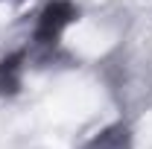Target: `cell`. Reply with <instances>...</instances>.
<instances>
[{"instance_id": "1", "label": "cell", "mask_w": 152, "mask_h": 149, "mask_svg": "<svg viewBox=\"0 0 152 149\" xmlns=\"http://www.w3.org/2000/svg\"><path fill=\"white\" fill-rule=\"evenodd\" d=\"M79 20V9L70 0H50L35 23V41L38 44H56L64 35V29Z\"/></svg>"}, {"instance_id": "2", "label": "cell", "mask_w": 152, "mask_h": 149, "mask_svg": "<svg viewBox=\"0 0 152 149\" xmlns=\"http://www.w3.org/2000/svg\"><path fill=\"white\" fill-rule=\"evenodd\" d=\"M23 50L15 53H6L0 58V96H15L20 91V82H23Z\"/></svg>"}, {"instance_id": "3", "label": "cell", "mask_w": 152, "mask_h": 149, "mask_svg": "<svg viewBox=\"0 0 152 149\" xmlns=\"http://www.w3.org/2000/svg\"><path fill=\"white\" fill-rule=\"evenodd\" d=\"M129 140H132V134L126 126H114V129H105L102 134H96L88 149H129Z\"/></svg>"}]
</instances>
